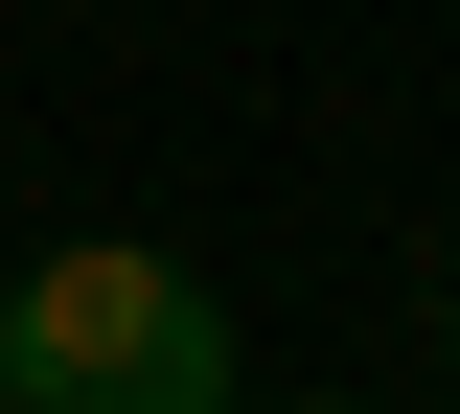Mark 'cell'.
Instances as JSON below:
<instances>
[{
  "label": "cell",
  "mask_w": 460,
  "mask_h": 414,
  "mask_svg": "<svg viewBox=\"0 0 460 414\" xmlns=\"http://www.w3.org/2000/svg\"><path fill=\"white\" fill-rule=\"evenodd\" d=\"M0 392L23 414H253L230 392V299L184 253H47V277H0Z\"/></svg>",
  "instance_id": "cell-1"
},
{
  "label": "cell",
  "mask_w": 460,
  "mask_h": 414,
  "mask_svg": "<svg viewBox=\"0 0 460 414\" xmlns=\"http://www.w3.org/2000/svg\"><path fill=\"white\" fill-rule=\"evenodd\" d=\"M0 414H23V392H0Z\"/></svg>",
  "instance_id": "cell-2"
}]
</instances>
